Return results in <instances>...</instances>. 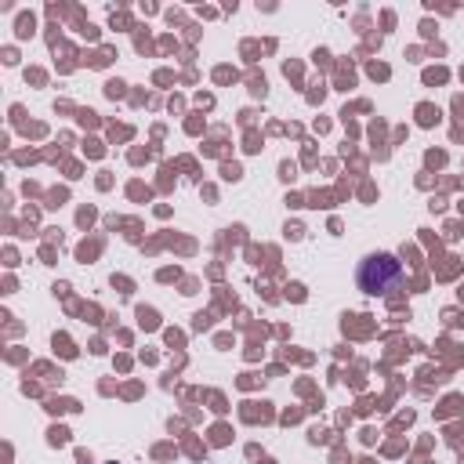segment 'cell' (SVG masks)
Here are the masks:
<instances>
[{
  "mask_svg": "<svg viewBox=\"0 0 464 464\" xmlns=\"http://www.w3.org/2000/svg\"><path fill=\"white\" fill-rule=\"evenodd\" d=\"M355 283L370 297H388L402 286V261L395 254H370V257L359 261Z\"/></svg>",
  "mask_w": 464,
  "mask_h": 464,
  "instance_id": "1",
  "label": "cell"
}]
</instances>
